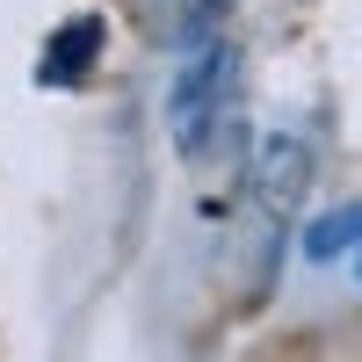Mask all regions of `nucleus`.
<instances>
[{
  "label": "nucleus",
  "mask_w": 362,
  "mask_h": 362,
  "mask_svg": "<svg viewBox=\"0 0 362 362\" xmlns=\"http://www.w3.org/2000/svg\"><path fill=\"white\" fill-rule=\"evenodd\" d=\"M355 268H362V247H355Z\"/></svg>",
  "instance_id": "nucleus-6"
},
{
  "label": "nucleus",
  "mask_w": 362,
  "mask_h": 362,
  "mask_svg": "<svg viewBox=\"0 0 362 362\" xmlns=\"http://www.w3.org/2000/svg\"><path fill=\"white\" fill-rule=\"evenodd\" d=\"M95 51H102V22L95 15H80V22H66L58 37L44 44V80L51 87H66V80H80L87 66H95Z\"/></svg>",
  "instance_id": "nucleus-3"
},
{
  "label": "nucleus",
  "mask_w": 362,
  "mask_h": 362,
  "mask_svg": "<svg viewBox=\"0 0 362 362\" xmlns=\"http://www.w3.org/2000/svg\"><path fill=\"white\" fill-rule=\"evenodd\" d=\"M225 8L232 0H153V29L189 51V44H210V29L225 22Z\"/></svg>",
  "instance_id": "nucleus-4"
},
{
  "label": "nucleus",
  "mask_w": 362,
  "mask_h": 362,
  "mask_svg": "<svg viewBox=\"0 0 362 362\" xmlns=\"http://www.w3.org/2000/svg\"><path fill=\"white\" fill-rule=\"evenodd\" d=\"M305 174H312V145H305V131H290V124L261 131V145H254V189H261L268 210H290L297 189H305Z\"/></svg>",
  "instance_id": "nucleus-2"
},
{
  "label": "nucleus",
  "mask_w": 362,
  "mask_h": 362,
  "mask_svg": "<svg viewBox=\"0 0 362 362\" xmlns=\"http://www.w3.org/2000/svg\"><path fill=\"white\" fill-rule=\"evenodd\" d=\"M232 80H239V51H232L225 37L181 51V66H174V80H167V131H174L181 153H203V145L225 131Z\"/></svg>",
  "instance_id": "nucleus-1"
},
{
  "label": "nucleus",
  "mask_w": 362,
  "mask_h": 362,
  "mask_svg": "<svg viewBox=\"0 0 362 362\" xmlns=\"http://www.w3.org/2000/svg\"><path fill=\"white\" fill-rule=\"evenodd\" d=\"M348 247H362V210H334V218H319V225L305 232V254H312V261H334V254H348Z\"/></svg>",
  "instance_id": "nucleus-5"
}]
</instances>
